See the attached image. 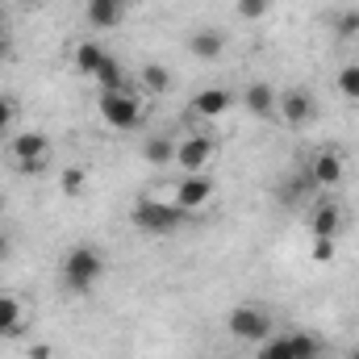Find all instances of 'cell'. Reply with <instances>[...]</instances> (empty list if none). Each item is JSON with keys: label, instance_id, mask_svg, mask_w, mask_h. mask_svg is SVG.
Masks as SVG:
<instances>
[{"label": "cell", "instance_id": "1", "mask_svg": "<svg viewBox=\"0 0 359 359\" xmlns=\"http://www.w3.org/2000/svg\"><path fill=\"white\" fill-rule=\"evenodd\" d=\"M104 276V255L92 243H76L63 255V288L67 292H92Z\"/></svg>", "mask_w": 359, "mask_h": 359}, {"label": "cell", "instance_id": "2", "mask_svg": "<svg viewBox=\"0 0 359 359\" xmlns=\"http://www.w3.org/2000/svg\"><path fill=\"white\" fill-rule=\"evenodd\" d=\"M130 222H134V230H142V234H151V238H163V234H176L180 222H184V209H180L176 201H138L134 209H130Z\"/></svg>", "mask_w": 359, "mask_h": 359}, {"label": "cell", "instance_id": "3", "mask_svg": "<svg viewBox=\"0 0 359 359\" xmlns=\"http://www.w3.org/2000/svg\"><path fill=\"white\" fill-rule=\"evenodd\" d=\"M8 159H13V168H17L21 176H38V172H46V163H50V138L38 134V130H21V134H13V142H8Z\"/></svg>", "mask_w": 359, "mask_h": 359}, {"label": "cell", "instance_id": "4", "mask_svg": "<svg viewBox=\"0 0 359 359\" xmlns=\"http://www.w3.org/2000/svg\"><path fill=\"white\" fill-rule=\"evenodd\" d=\"M96 109H100V121H104L109 130H138V126H142V100L130 88L100 92Z\"/></svg>", "mask_w": 359, "mask_h": 359}, {"label": "cell", "instance_id": "5", "mask_svg": "<svg viewBox=\"0 0 359 359\" xmlns=\"http://www.w3.org/2000/svg\"><path fill=\"white\" fill-rule=\"evenodd\" d=\"M226 330H230V339H238L247 347H259V343L271 339V313L259 309V305H238V309H230Z\"/></svg>", "mask_w": 359, "mask_h": 359}, {"label": "cell", "instance_id": "6", "mask_svg": "<svg viewBox=\"0 0 359 359\" xmlns=\"http://www.w3.org/2000/svg\"><path fill=\"white\" fill-rule=\"evenodd\" d=\"M276 117L301 130V126H309V121L318 117V96H313L309 88H288V92H280V100H276Z\"/></svg>", "mask_w": 359, "mask_h": 359}, {"label": "cell", "instance_id": "7", "mask_svg": "<svg viewBox=\"0 0 359 359\" xmlns=\"http://www.w3.org/2000/svg\"><path fill=\"white\" fill-rule=\"evenodd\" d=\"M213 155H217V138H209V134H192V138L176 142V163H180L184 176L205 172L213 163Z\"/></svg>", "mask_w": 359, "mask_h": 359}, {"label": "cell", "instance_id": "8", "mask_svg": "<svg viewBox=\"0 0 359 359\" xmlns=\"http://www.w3.org/2000/svg\"><path fill=\"white\" fill-rule=\"evenodd\" d=\"M213 192H217V184L205 176V172H192V176H184L176 184V205L184 213H196V209H205L209 201H213Z\"/></svg>", "mask_w": 359, "mask_h": 359}, {"label": "cell", "instance_id": "9", "mask_svg": "<svg viewBox=\"0 0 359 359\" xmlns=\"http://www.w3.org/2000/svg\"><path fill=\"white\" fill-rule=\"evenodd\" d=\"M343 172H347V159L339 155V151H318L313 159H309V172H305V180L313 184V188H334L339 180H343Z\"/></svg>", "mask_w": 359, "mask_h": 359}, {"label": "cell", "instance_id": "10", "mask_svg": "<svg viewBox=\"0 0 359 359\" xmlns=\"http://www.w3.org/2000/svg\"><path fill=\"white\" fill-rule=\"evenodd\" d=\"M230 104H234V96H230L226 88H205V92H196V96L188 100V113L201 117V121H217V117L230 113Z\"/></svg>", "mask_w": 359, "mask_h": 359}, {"label": "cell", "instance_id": "11", "mask_svg": "<svg viewBox=\"0 0 359 359\" xmlns=\"http://www.w3.org/2000/svg\"><path fill=\"white\" fill-rule=\"evenodd\" d=\"M188 55L192 59H201V63H217L222 55H226V34L222 29H192L188 34Z\"/></svg>", "mask_w": 359, "mask_h": 359}, {"label": "cell", "instance_id": "12", "mask_svg": "<svg viewBox=\"0 0 359 359\" xmlns=\"http://www.w3.org/2000/svg\"><path fill=\"white\" fill-rule=\"evenodd\" d=\"M343 230V205L339 201H318L309 209V234L313 238H334Z\"/></svg>", "mask_w": 359, "mask_h": 359}, {"label": "cell", "instance_id": "13", "mask_svg": "<svg viewBox=\"0 0 359 359\" xmlns=\"http://www.w3.org/2000/svg\"><path fill=\"white\" fill-rule=\"evenodd\" d=\"M276 100H280V92L271 88L268 80H255V84H247V92H243V109L251 117H259V121L276 117Z\"/></svg>", "mask_w": 359, "mask_h": 359}, {"label": "cell", "instance_id": "14", "mask_svg": "<svg viewBox=\"0 0 359 359\" xmlns=\"http://www.w3.org/2000/svg\"><path fill=\"white\" fill-rule=\"evenodd\" d=\"M126 17V0H88V21L96 29H117Z\"/></svg>", "mask_w": 359, "mask_h": 359}, {"label": "cell", "instance_id": "15", "mask_svg": "<svg viewBox=\"0 0 359 359\" xmlns=\"http://www.w3.org/2000/svg\"><path fill=\"white\" fill-rule=\"evenodd\" d=\"M21 322H25V305H21V297L0 292V339L17 334V330H21Z\"/></svg>", "mask_w": 359, "mask_h": 359}, {"label": "cell", "instance_id": "16", "mask_svg": "<svg viewBox=\"0 0 359 359\" xmlns=\"http://www.w3.org/2000/svg\"><path fill=\"white\" fill-rule=\"evenodd\" d=\"M142 159H147L151 168L176 163V142H172L168 134H155V138H147V142H142Z\"/></svg>", "mask_w": 359, "mask_h": 359}, {"label": "cell", "instance_id": "17", "mask_svg": "<svg viewBox=\"0 0 359 359\" xmlns=\"http://www.w3.org/2000/svg\"><path fill=\"white\" fill-rule=\"evenodd\" d=\"M104 55H109V50H104L100 42H80V46H76V59H72V63H76V72H80V76H88V80H92V76L100 72Z\"/></svg>", "mask_w": 359, "mask_h": 359}, {"label": "cell", "instance_id": "18", "mask_svg": "<svg viewBox=\"0 0 359 359\" xmlns=\"http://www.w3.org/2000/svg\"><path fill=\"white\" fill-rule=\"evenodd\" d=\"M138 84H142L147 96H163V92H172V72L163 63H147L142 76H138Z\"/></svg>", "mask_w": 359, "mask_h": 359}, {"label": "cell", "instance_id": "19", "mask_svg": "<svg viewBox=\"0 0 359 359\" xmlns=\"http://www.w3.org/2000/svg\"><path fill=\"white\" fill-rule=\"evenodd\" d=\"M92 80L100 84V92H117V88H126V67H121L113 55H104V63H100V72H96Z\"/></svg>", "mask_w": 359, "mask_h": 359}, {"label": "cell", "instance_id": "20", "mask_svg": "<svg viewBox=\"0 0 359 359\" xmlns=\"http://www.w3.org/2000/svg\"><path fill=\"white\" fill-rule=\"evenodd\" d=\"M288 347H292V359H318V351H322V343H318L309 330L288 334Z\"/></svg>", "mask_w": 359, "mask_h": 359}, {"label": "cell", "instance_id": "21", "mask_svg": "<svg viewBox=\"0 0 359 359\" xmlns=\"http://www.w3.org/2000/svg\"><path fill=\"white\" fill-rule=\"evenodd\" d=\"M334 38H343V42L359 38V8H343V13H334Z\"/></svg>", "mask_w": 359, "mask_h": 359}, {"label": "cell", "instance_id": "22", "mask_svg": "<svg viewBox=\"0 0 359 359\" xmlns=\"http://www.w3.org/2000/svg\"><path fill=\"white\" fill-rule=\"evenodd\" d=\"M255 359H292L288 334H271L268 343H259V355H255Z\"/></svg>", "mask_w": 359, "mask_h": 359}, {"label": "cell", "instance_id": "23", "mask_svg": "<svg viewBox=\"0 0 359 359\" xmlns=\"http://www.w3.org/2000/svg\"><path fill=\"white\" fill-rule=\"evenodd\" d=\"M339 92H343L347 100H359V63L339 67Z\"/></svg>", "mask_w": 359, "mask_h": 359}, {"label": "cell", "instance_id": "24", "mask_svg": "<svg viewBox=\"0 0 359 359\" xmlns=\"http://www.w3.org/2000/svg\"><path fill=\"white\" fill-rule=\"evenodd\" d=\"M268 13H271V0H238V17H247V21H259Z\"/></svg>", "mask_w": 359, "mask_h": 359}, {"label": "cell", "instance_id": "25", "mask_svg": "<svg viewBox=\"0 0 359 359\" xmlns=\"http://www.w3.org/2000/svg\"><path fill=\"white\" fill-rule=\"evenodd\" d=\"M84 168H67V172H63V196H80V192H84Z\"/></svg>", "mask_w": 359, "mask_h": 359}, {"label": "cell", "instance_id": "26", "mask_svg": "<svg viewBox=\"0 0 359 359\" xmlns=\"http://www.w3.org/2000/svg\"><path fill=\"white\" fill-rule=\"evenodd\" d=\"M334 259V238H313V264H330Z\"/></svg>", "mask_w": 359, "mask_h": 359}, {"label": "cell", "instance_id": "27", "mask_svg": "<svg viewBox=\"0 0 359 359\" xmlns=\"http://www.w3.org/2000/svg\"><path fill=\"white\" fill-rule=\"evenodd\" d=\"M13 117H17V104H13L8 96H0V134L13 126Z\"/></svg>", "mask_w": 359, "mask_h": 359}, {"label": "cell", "instance_id": "28", "mask_svg": "<svg viewBox=\"0 0 359 359\" xmlns=\"http://www.w3.org/2000/svg\"><path fill=\"white\" fill-rule=\"evenodd\" d=\"M8 255H13V238H8V234H4V230H0V264H4V259H8Z\"/></svg>", "mask_w": 359, "mask_h": 359}, {"label": "cell", "instance_id": "29", "mask_svg": "<svg viewBox=\"0 0 359 359\" xmlns=\"http://www.w3.org/2000/svg\"><path fill=\"white\" fill-rule=\"evenodd\" d=\"M50 355H55L50 347H34V351H29V359H50Z\"/></svg>", "mask_w": 359, "mask_h": 359}, {"label": "cell", "instance_id": "30", "mask_svg": "<svg viewBox=\"0 0 359 359\" xmlns=\"http://www.w3.org/2000/svg\"><path fill=\"white\" fill-rule=\"evenodd\" d=\"M0 38H4V13H0Z\"/></svg>", "mask_w": 359, "mask_h": 359}, {"label": "cell", "instance_id": "31", "mask_svg": "<svg viewBox=\"0 0 359 359\" xmlns=\"http://www.w3.org/2000/svg\"><path fill=\"white\" fill-rule=\"evenodd\" d=\"M0 55H4V38H0Z\"/></svg>", "mask_w": 359, "mask_h": 359}, {"label": "cell", "instance_id": "32", "mask_svg": "<svg viewBox=\"0 0 359 359\" xmlns=\"http://www.w3.org/2000/svg\"><path fill=\"white\" fill-rule=\"evenodd\" d=\"M0 213H4V196H0Z\"/></svg>", "mask_w": 359, "mask_h": 359}, {"label": "cell", "instance_id": "33", "mask_svg": "<svg viewBox=\"0 0 359 359\" xmlns=\"http://www.w3.org/2000/svg\"><path fill=\"white\" fill-rule=\"evenodd\" d=\"M351 359H359V351H355V355H351Z\"/></svg>", "mask_w": 359, "mask_h": 359}]
</instances>
